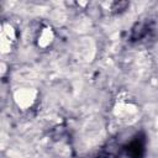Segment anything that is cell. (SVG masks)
I'll return each mask as SVG.
<instances>
[{"label": "cell", "mask_w": 158, "mask_h": 158, "mask_svg": "<svg viewBox=\"0 0 158 158\" xmlns=\"http://www.w3.org/2000/svg\"><path fill=\"white\" fill-rule=\"evenodd\" d=\"M143 141L142 139H138L136 138L135 141H132L128 146H126L122 152H121V156L118 157H125V158H139L143 153Z\"/></svg>", "instance_id": "6da1fadb"}, {"label": "cell", "mask_w": 158, "mask_h": 158, "mask_svg": "<svg viewBox=\"0 0 158 158\" xmlns=\"http://www.w3.org/2000/svg\"><path fill=\"white\" fill-rule=\"evenodd\" d=\"M146 33H147V27H144L143 23H137L136 27L132 30V37L136 38V40L142 38Z\"/></svg>", "instance_id": "7a4b0ae2"}, {"label": "cell", "mask_w": 158, "mask_h": 158, "mask_svg": "<svg viewBox=\"0 0 158 158\" xmlns=\"http://www.w3.org/2000/svg\"><path fill=\"white\" fill-rule=\"evenodd\" d=\"M98 158H116V157H114V156L110 154V153H101Z\"/></svg>", "instance_id": "3957f363"}]
</instances>
